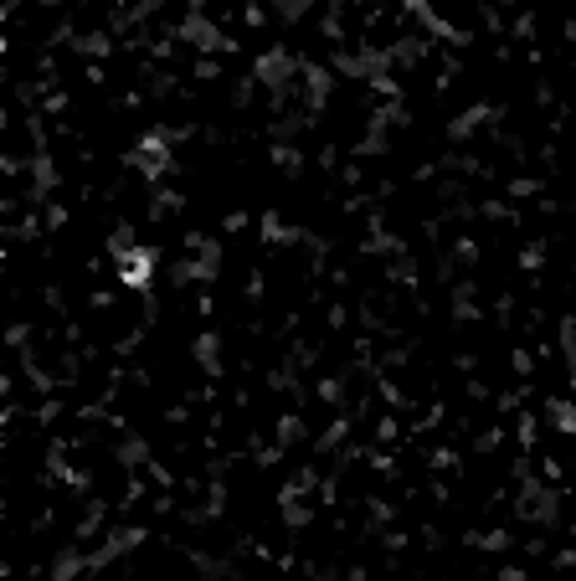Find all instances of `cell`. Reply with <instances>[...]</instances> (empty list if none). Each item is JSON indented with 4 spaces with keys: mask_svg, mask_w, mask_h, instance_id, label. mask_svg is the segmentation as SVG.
Here are the masks:
<instances>
[{
    "mask_svg": "<svg viewBox=\"0 0 576 581\" xmlns=\"http://www.w3.org/2000/svg\"><path fill=\"white\" fill-rule=\"evenodd\" d=\"M118 278H124L129 288H145V278H149V253L145 247H134V253L118 257Z\"/></svg>",
    "mask_w": 576,
    "mask_h": 581,
    "instance_id": "6da1fadb",
    "label": "cell"
}]
</instances>
